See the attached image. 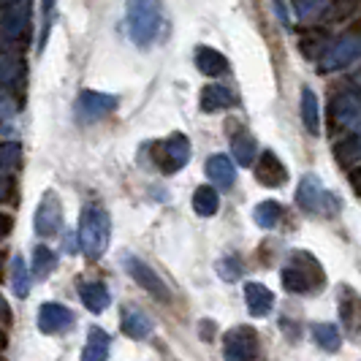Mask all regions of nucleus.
I'll return each mask as SVG.
<instances>
[{"mask_svg": "<svg viewBox=\"0 0 361 361\" xmlns=\"http://www.w3.org/2000/svg\"><path fill=\"white\" fill-rule=\"evenodd\" d=\"M14 3H19V0H0V6H14Z\"/></svg>", "mask_w": 361, "mask_h": 361, "instance_id": "obj_40", "label": "nucleus"}, {"mask_svg": "<svg viewBox=\"0 0 361 361\" xmlns=\"http://www.w3.org/2000/svg\"><path fill=\"white\" fill-rule=\"evenodd\" d=\"M356 60H361V33H348L337 44H331L329 52L321 57V71H340Z\"/></svg>", "mask_w": 361, "mask_h": 361, "instance_id": "obj_9", "label": "nucleus"}, {"mask_svg": "<svg viewBox=\"0 0 361 361\" xmlns=\"http://www.w3.org/2000/svg\"><path fill=\"white\" fill-rule=\"evenodd\" d=\"M57 267V255L49 247H36V258H33V274L36 277H49Z\"/></svg>", "mask_w": 361, "mask_h": 361, "instance_id": "obj_29", "label": "nucleus"}, {"mask_svg": "<svg viewBox=\"0 0 361 361\" xmlns=\"http://www.w3.org/2000/svg\"><path fill=\"white\" fill-rule=\"evenodd\" d=\"M217 274H220L226 283H236V280H242L245 267H242V261H239V258H234V255H226L223 261H217Z\"/></svg>", "mask_w": 361, "mask_h": 361, "instance_id": "obj_30", "label": "nucleus"}, {"mask_svg": "<svg viewBox=\"0 0 361 361\" xmlns=\"http://www.w3.org/2000/svg\"><path fill=\"white\" fill-rule=\"evenodd\" d=\"M280 280H283V288L296 296H305V293H318L326 286V271L318 264V258L307 250H293L286 261V267L280 271Z\"/></svg>", "mask_w": 361, "mask_h": 361, "instance_id": "obj_1", "label": "nucleus"}, {"mask_svg": "<svg viewBox=\"0 0 361 361\" xmlns=\"http://www.w3.org/2000/svg\"><path fill=\"white\" fill-rule=\"evenodd\" d=\"M117 95H106V92H95V90H85L79 98H76V120L79 123H98L109 117L114 109H117Z\"/></svg>", "mask_w": 361, "mask_h": 361, "instance_id": "obj_8", "label": "nucleus"}, {"mask_svg": "<svg viewBox=\"0 0 361 361\" xmlns=\"http://www.w3.org/2000/svg\"><path fill=\"white\" fill-rule=\"evenodd\" d=\"M188 161H190V139L185 133H171L161 145H155V163L163 174H177L188 166Z\"/></svg>", "mask_w": 361, "mask_h": 361, "instance_id": "obj_5", "label": "nucleus"}, {"mask_svg": "<svg viewBox=\"0 0 361 361\" xmlns=\"http://www.w3.org/2000/svg\"><path fill=\"white\" fill-rule=\"evenodd\" d=\"M255 177L267 188H280V185L288 182V169H286V163L277 158V152L264 149L258 163H255Z\"/></svg>", "mask_w": 361, "mask_h": 361, "instance_id": "obj_15", "label": "nucleus"}, {"mask_svg": "<svg viewBox=\"0 0 361 361\" xmlns=\"http://www.w3.org/2000/svg\"><path fill=\"white\" fill-rule=\"evenodd\" d=\"M63 245H66V250H68V253H73V250H76V242H73V234H66V242H63Z\"/></svg>", "mask_w": 361, "mask_h": 361, "instance_id": "obj_39", "label": "nucleus"}, {"mask_svg": "<svg viewBox=\"0 0 361 361\" xmlns=\"http://www.w3.org/2000/svg\"><path fill=\"white\" fill-rule=\"evenodd\" d=\"M11 231V217L8 215H0V239Z\"/></svg>", "mask_w": 361, "mask_h": 361, "instance_id": "obj_36", "label": "nucleus"}, {"mask_svg": "<svg viewBox=\"0 0 361 361\" xmlns=\"http://www.w3.org/2000/svg\"><path fill=\"white\" fill-rule=\"evenodd\" d=\"M293 6L302 19H315L324 11V0H293Z\"/></svg>", "mask_w": 361, "mask_h": 361, "instance_id": "obj_34", "label": "nucleus"}, {"mask_svg": "<svg viewBox=\"0 0 361 361\" xmlns=\"http://www.w3.org/2000/svg\"><path fill=\"white\" fill-rule=\"evenodd\" d=\"M19 73H22V66L17 57H0V85H11Z\"/></svg>", "mask_w": 361, "mask_h": 361, "instance_id": "obj_33", "label": "nucleus"}, {"mask_svg": "<svg viewBox=\"0 0 361 361\" xmlns=\"http://www.w3.org/2000/svg\"><path fill=\"white\" fill-rule=\"evenodd\" d=\"M109 239H111V220L109 212L101 207H85L79 217V247L87 258H101L106 253Z\"/></svg>", "mask_w": 361, "mask_h": 361, "instance_id": "obj_2", "label": "nucleus"}, {"mask_svg": "<svg viewBox=\"0 0 361 361\" xmlns=\"http://www.w3.org/2000/svg\"><path fill=\"white\" fill-rule=\"evenodd\" d=\"M22 158L19 145H0V171H11Z\"/></svg>", "mask_w": 361, "mask_h": 361, "instance_id": "obj_32", "label": "nucleus"}, {"mask_svg": "<svg viewBox=\"0 0 361 361\" xmlns=\"http://www.w3.org/2000/svg\"><path fill=\"white\" fill-rule=\"evenodd\" d=\"M280 217H283V207H280L277 201H261V204L253 209L255 226H258V228H264V231L274 228V226L280 223Z\"/></svg>", "mask_w": 361, "mask_h": 361, "instance_id": "obj_27", "label": "nucleus"}, {"mask_svg": "<svg viewBox=\"0 0 361 361\" xmlns=\"http://www.w3.org/2000/svg\"><path fill=\"white\" fill-rule=\"evenodd\" d=\"M11 288L19 299H25L30 293V271H27V264H25L22 255L11 258Z\"/></svg>", "mask_w": 361, "mask_h": 361, "instance_id": "obj_28", "label": "nucleus"}, {"mask_svg": "<svg viewBox=\"0 0 361 361\" xmlns=\"http://www.w3.org/2000/svg\"><path fill=\"white\" fill-rule=\"evenodd\" d=\"M302 123H305V130L312 136L321 133V109H318V95L312 92V87L302 90Z\"/></svg>", "mask_w": 361, "mask_h": 361, "instance_id": "obj_23", "label": "nucleus"}, {"mask_svg": "<svg viewBox=\"0 0 361 361\" xmlns=\"http://www.w3.org/2000/svg\"><path fill=\"white\" fill-rule=\"evenodd\" d=\"M331 120L343 128L361 126V92H343L331 101Z\"/></svg>", "mask_w": 361, "mask_h": 361, "instance_id": "obj_13", "label": "nucleus"}, {"mask_svg": "<svg viewBox=\"0 0 361 361\" xmlns=\"http://www.w3.org/2000/svg\"><path fill=\"white\" fill-rule=\"evenodd\" d=\"M17 114V104H14V98L11 95H6V92H0V120H8V117H14Z\"/></svg>", "mask_w": 361, "mask_h": 361, "instance_id": "obj_35", "label": "nucleus"}, {"mask_svg": "<svg viewBox=\"0 0 361 361\" xmlns=\"http://www.w3.org/2000/svg\"><path fill=\"white\" fill-rule=\"evenodd\" d=\"M27 22H30V6L27 0H19L0 17V47L3 49L17 47L27 36Z\"/></svg>", "mask_w": 361, "mask_h": 361, "instance_id": "obj_7", "label": "nucleus"}, {"mask_svg": "<svg viewBox=\"0 0 361 361\" xmlns=\"http://www.w3.org/2000/svg\"><path fill=\"white\" fill-rule=\"evenodd\" d=\"M54 8H57V0H41V49H44V44L49 38V30H52Z\"/></svg>", "mask_w": 361, "mask_h": 361, "instance_id": "obj_31", "label": "nucleus"}, {"mask_svg": "<svg viewBox=\"0 0 361 361\" xmlns=\"http://www.w3.org/2000/svg\"><path fill=\"white\" fill-rule=\"evenodd\" d=\"M231 149H234V158L239 166H250V163L258 158V147H255V139L247 133V130H242V133H236L234 139H231Z\"/></svg>", "mask_w": 361, "mask_h": 361, "instance_id": "obj_25", "label": "nucleus"}, {"mask_svg": "<svg viewBox=\"0 0 361 361\" xmlns=\"http://www.w3.org/2000/svg\"><path fill=\"white\" fill-rule=\"evenodd\" d=\"M245 305L253 318H264L274 307V293L261 283H245Z\"/></svg>", "mask_w": 361, "mask_h": 361, "instance_id": "obj_17", "label": "nucleus"}, {"mask_svg": "<svg viewBox=\"0 0 361 361\" xmlns=\"http://www.w3.org/2000/svg\"><path fill=\"white\" fill-rule=\"evenodd\" d=\"M296 204L305 212H310V215L321 217H331L340 209V199H334V193H329L315 174H305L302 177L299 190H296Z\"/></svg>", "mask_w": 361, "mask_h": 361, "instance_id": "obj_4", "label": "nucleus"}, {"mask_svg": "<svg viewBox=\"0 0 361 361\" xmlns=\"http://www.w3.org/2000/svg\"><path fill=\"white\" fill-rule=\"evenodd\" d=\"M340 321H343L345 331L350 337H359L361 334V296L350 286H340Z\"/></svg>", "mask_w": 361, "mask_h": 361, "instance_id": "obj_14", "label": "nucleus"}, {"mask_svg": "<svg viewBox=\"0 0 361 361\" xmlns=\"http://www.w3.org/2000/svg\"><path fill=\"white\" fill-rule=\"evenodd\" d=\"M207 177L215 182L217 188H231L236 182V166L228 155H212L207 161Z\"/></svg>", "mask_w": 361, "mask_h": 361, "instance_id": "obj_19", "label": "nucleus"}, {"mask_svg": "<svg viewBox=\"0 0 361 361\" xmlns=\"http://www.w3.org/2000/svg\"><path fill=\"white\" fill-rule=\"evenodd\" d=\"M60 226H63V207H60V199H57L54 190H47L36 207L33 228H36L38 236L49 239V236H54L60 231Z\"/></svg>", "mask_w": 361, "mask_h": 361, "instance_id": "obj_11", "label": "nucleus"}, {"mask_svg": "<svg viewBox=\"0 0 361 361\" xmlns=\"http://www.w3.org/2000/svg\"><path fill=\"white\" fill-rule=\"evenodd\" d=\"M8 188H11V182H8V177H0V199H6Z\"/></svg>", "mask_w": 361, "mask_h": 361, "instance_id": "obj_38", "label": "nucleus"}, {"mask_svg": "<svg viewBox=\"0 0 361 361\" xmlns=\"http://www.w3.org/2000/svg\"><path fill=\"white\" fill-rule=\"evenodd\" d=\"M196 68L204 76H223L228 71V60H226V54L212 49V47H199L196 49Z\"/></svg>", "mask_w": 361, "mask_h": 361, "instance_id": "obj_21", "label": "nucleus"}, {"mask_svg": "<svg viewBox=\"0 0 361 361\" xmlns=\"http://www.w3.org/2000/svg\"><path fill=\"white\" fill-rule=\"evenodd\" d=\"M123 267H126V271L142 286V288L147 290V293H152L155 299H161V302H169L171 299V293H169V288H166V283L161 280V274L152 269L149 264H145L142 258H136V255H126L123 258Z\"/></svg>", "mask_w": 361, "mask_h": 361, "instance_id": "obj_10", "label": "nucleus"}, {"mask_svg": "<svg viewBox=\"0 0 361 361\" xmlns=\"http://www.w3.org/2000/svg\"><path fill=\"white\" fill-rule=\"evenodd\" d=\"M123 331L130 340H147L152 334V321L139 307H126L123 310Z\"/></svg>", "mask_w": 361, "mask_h": 361, "instance_id": "obj_18", "label": "nucleus"}, {"mask_svg": "<svg viewBox=\"0 0 361 361\" xmlns=\"http://www.w3.org/2000/svg\"><path fill=\"white\" fill-rule=\"evenodd\" d=\"M201 111L212 114V111H223V109L236 106V92L226 85H207L199 95Z\"/></svg>", "mask_w": 361, "mask_h": 361, "instance_id": "obj_16", "label": "nucleus"}, {"mask_svg": "<svg viewBox=\"0 0 361 361\" xmlns=\"http://www.w3.org/2000/svg\"><path fill=\"white\" fill-rule=\"evenodd\" d=\"M109 350H111V337H109L104 329L92 326L87 331V343L82 350V361H106Z\"/></svg>", "mask_w": 361, "mask_h": 361, "instance_id": "obj_20", "label": "nucleus"}, {"mask_svg": "<svg viewBox=\"0 0 361 361\" xmlns=\"http://www.w3.org/2000/svg\"><path fill=\"white\" fill-rule=\"evenodd\" d=\"M79 299H82V305L90 310V312H95V315H101V312L109 307V302H111L109 288L104 283H82V286H79Z\"/></svg>", "mask_w": 361, "mask_h": 361, "instance_id": "obj_22", "label": "nucleus"}, {"mask_svg": "<svg viewBox=\"0 0 361 361\" xmlns=\"http://www.w3.org/2000/svg\"><path fill=\"white\" fill-rule=\"evenodd\" d=\"M38 331L44 334H57V331H66L73 324V312L66 305H57V302H47L38 307L36 315Z\"/></svg>", "mask_w": 361, "mask_h": 361, "instance_id": "obj_12", "label": "nucleus"}, {"mask_svg": "<svg viewBox=\"0 0 361 361\" xmlns=\"http://www.w3.org/2000/svg\"><path fill=\"white\" fill-rule=\"evenodd\" d=\"M0 321H11V310H8L3 296H0Z\"/></svg>", "mask_w": 361, "mask_h": 361, "instance_id": "obj_37", "label": "nucleus"}, {"mask_svg": "<svg viewBox=\"0 0 361 361\" xmlns=\"http://www.w3.org/2000/svg\"><path fill=\"white\" fill-rule=\"evenodd\" d=\"M261 345L258 334L250 326H236L231 331H226L223 340V359L226 361H258Z\"/></svg>", "mask_w": 361, "mask_h": 361, "instance_id": "obj_6", "label": "nucleus"}, {"mask_svg": "<svg viewBox=\"0 0 361 361\" xmlns=\"http://www.w3.org/2000/svg\"><path fill=\"white\" fill-rule=\"evenodd\" d=\"M312 340L321 345L324 350L334 353L343 345V334H340V329L334 324H312Z\"/></svg>", "mask_w": 361, "mask_h": 361, "instance_id": "obj_26", "label": "nucleus"}, {"mask_svg": "<svg viewBox=\"0 0 361 361\" xmlns=\"http://www.w3.org/2000/svg\"><path fill=\"white\" fill-rule=\"evenodd\" d=\"M0 343H3V337H0Z\"/></svg>", "mask_w": 361, "mask_h": 361, "instance_id": "obj_41", "label": "nucleus"}, {"mask_svg": "<svg viewBox=\"0 0 361 361\" xmlns=\"http://www.w3.org/2000/svg\"><path fill=\"white\" fill-rule=\"evenodd\" d=\"M193 209H196V215H201V217L217 215V209H220V196H217L215 188H209V185L196 188V193H193Z\"/></svg>", "mask_w": 361, "mask_h": 361, "instance_id": "obj_24", "label": "nucleus"}, {"mask_svg": "<svg viewBox=\"0 0 361 361\" xmlns=\"http://www.w3.org/2000/svg\"><path fill=\"white\" fill-rule=\"evenodd\" d=\"M161 30L158 0H128V33L136 47H149Z\"/></svg>", "mask_w": 361, "mask_h": 361, "instance_id": "obj_3", "label": "nucleus"}]
</instances>
